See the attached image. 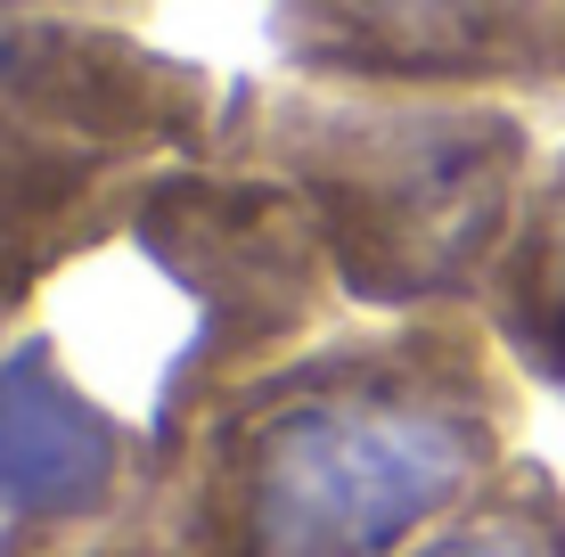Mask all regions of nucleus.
<instances>
[{
  "instance_id": "nucleus-1",
  "label": "nucleus",
  "mask_w": 565,
  "mask_h": 557,
  "mask_svg": "<svg viewBox=\"0 0 565 557\" xmlns=\"http://www.w3.org/2000/svg\"><path fill=\"white\" fill-rule=\"evenodd\" d=\"M524 369L483 312H361L198 427L156 525L189 557H411L516 468Z\"/></svg>"
},
{
  "instance_id": "nucleus-2",
  "label": "nucleus",
  "mask_w": 565,
  "mask_h": 557,
  "mask_svg": "<svg viewBox=\"0 0 565 557\" xmlns=\"http://www.w3.org/2000/svg\"><path fill=\"white\" fill-rule=\"evenodd\" d=\"M337 303V263L296 189L198 157L140 172L0 353L99 435L148 516L205 418L328 336Z\"/></svg>"
},
{
  "instance_id": "nucleus-3",
  "label": "nucleus",
  "mask_w": 565,
  "mask_h": 557,
  "mask_svg": "<svg viewBox=\"0 0 565 557\" xmlns=\"http://www.w3.org/2000/svg\"><path fill=\"white\" fill-rule=\"evenodd\" d=\"M222 164L296 189L353 312H476L541 164V131L509 90L270 74L230 83Z\"/></svg>"
},
{
  "instance_id": "nucleus-4",
  "label": "nucleus",
  "mask_w": 565,
  "mask_h": 557,
  "mask_svg": "<svg viewBox=\"0 0 565 557\" xmlns=\"http://www.w3.org/2000/svg\"><path fill=\"white\" fill-rule=\"evenodd\" d=\"M230 83L156 50L131 17L0 9V336L156 164L222 157Z\"/></svg>"
},
{
  "instance_id": "nucleus-5",
  "label": "nucleus",
  "mask_w": 565,
  "mask_h": 557,
  "mask_svg": "<svg viewBox=\"0 0 565 557\" xmlns=\"http://www.w3.org/2000/svg\"><path fill=\"white\" fill-rule=\"evenodd\" d=\"M550 0H270V50L320 83L509 90L533 83Z\"/></svg>"
},
{
  "instance_id": "nucleus-6",
  "label": "nucleus",
  "mask_w": 565,
  "mask_h": 557,
  "mask_svg": "<svg viewBox=\"0 0 565 557\" xmlns=\"http://www.w3.org/2000/svg\"><path fill=\"white\" fill-rule=\"evenodd\" d=\"M476 312L492 320L500 353L524 369V386L565 394V140L541 148L524 205H516V229L500 246Z\"/></svg>"
},
{
  "instance_id": "nucleus-7",
  "label": "nucleus",
  "mask_w": 565,
  "mask_h": 557,
  "mask_svg": "<svg viewBox=\"0 0 565 557\" xmlns=\"http://www.w3.org/2000/svg\"><path fill=\"white\" fill-rule=\"evenodd\" d=\"M411 557H565V484L541 459H516L476 508L426 533Z\"/></svg>"
},
{
  "instance_id": "nucleus-8",
  "label": "nucleus",
  "mask_w": 565,
  "mask_h": 557,
  "mask_svg": "<svg viewBox=\"0 0 565 557\" xmlns=\"http://www.w3.org/2000/svg\"><path fill=\"white\" fill-rule=\"evenodd\" d=\"M0 557H189L156 516H107V525H0Z\"/></svg>"
},
{
  "instance_id": "nucleus-9",
  "label": "nucleus",
  "mask_w": 565,
  "mask_h": 557,
  "mask_svg": "<svg viewBox=\"0 0 565 557\" xmlns=\"http://www.w3.org/2000/svg\"><path fill=\"white\" fill-rule=\"evenodd\" d=\"M565 99V0H550V17H541V42H533V83H524V99Z\"/></svg>"
},
{
  "instance_id": "nucleus-10",
  "label": "nucleus",
  "mask_w": 565,
  "mask_h": 557,
  "mask_svg": "<svg viewBox=\"0 0 565 557\" xmlns=\"http://www.w3.org/2000/svg\"><path fill=\"white\" fill-rule=\"evenodd\" d=\"M0 9H99V17H131L140 25L148 0H0Z\"/></svg>"
}]
</instances>
